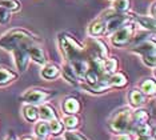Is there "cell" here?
Here are the masks:
<instances>
[{
  "instance_id": "1",
  "label": "cell",
  "mask_w": 156,
  "mask_h": 140,
  "mask_svg": "<svg viewBox=\"0 0 156 140\" xmlns=\"http://www.w3.org/2000/svg\"><path fill=\"white\" fill-rule=\"evenodd\" d=\"M36 41L37 39H35V36L31 35L30 32L24 30H13L0 38V47L8 49V51H13V49L20 48V47L28 48Z\"/></svg>"
},
{
  "instance_id": "2",
  "label": "cell",
  "mask_w": 156,
  "mask_h": 140,
  "mask_svg": "<svg viewBox=\"0 0 156 140\" xmlns=\"http://www.w3.org/2000/svg\"><path fill=\"white\" fill-rule=\"evenodd\" d=\"M59 41H60V48H62V52L64 55L66 60L69 63L76 62V60L80 59H86V49L84 47L80 44L79 41H76L72 36L67 34H62L59 35Z\"/></svg>"
},
{
  "instance_id": "3",
  "label": "cell",
  "mask_w": 156,
  "mask_h": 140,
  "mask_svg": "<svg viewBox=\"0 0 156 140\" xmlns=\"http://www.w3.org/2000/svg\"><path fill=\"white\" fill-rule=\"evenodd\" d=\"M132 111L129 108H123L118 111L109 121V128L115 134H127L132 128Z\"/></svg>"
},
{
  "instance_id": "4",
  "label": "cell",
  "mask_w": 156,
  "mask_h": 140,
  "mask_svg": "<svg viewBox=\"0 0 156 140\" xmlns=\"http://www.w3.org/2000/svg\"><path fill=\"white\" fill-rule=\"evenodd\" d=\"M84 49H86V56L88 62H91V60H104L108 53L107 45L98 39H90L86 43Z\"/></svg>"
},
{
  "instance_id": "5",
  "label": "cell",
  "mask_w": 156,
  "mask_h": 140,
  "mask_svg": "<svg viewBox=\"0 0 156 140\" xmlns=\"http://www.w3.org/2000/svg\"><path fill=\"white\" fill-rule=\"evenodd\" d=\"M133 34H135V27L132 24H124V26L112 32L111 41L115 47H124L133 39Z\"/></svg>"
},
{
  "instance_id": "6",
  "label": "cell",
  "mask_w": 156,
  "mask_h": 140,
  "mask_svg": "<svg viewBox=\"0 0 156 140\" xmlns=\"http://www.w3.org/2000/svg\"><path fill=\"white\" fill-rule=\"evenodd\" d=\"M52 95H54V93L49 91H45V89L32 88V89H27V91L20 96V99L28 104H41V103H44L45 100H48Z\"/></svg>"
},
{
  "instance_id": "7",
  "label": "cell",
  "mask_w": 156,
  "mask_h": 140,
  "mask_svg": "<svg viewBox=\"0 0 156 140\" xmlns=\"http://www.w3.org/2000/svg\"><path fill=\"white\" fill-rule=\"evenodd\" d=\"M128 20H129V17L127 15H124V13H115V15L107 17L104 34H112L113 31H116L118 28L128 23Z\"/></svg>"
},
{
  "instance_id": "8",
  "label": "cell",
  "mask_w": 156,
  "mask_h": 140,
  "mask_svg": "<svg viewBox=\"0 0 156 140\" xmlns=\"http://www.w3.org/2000/svg\"><path fill=\"white\" fill-rule=\"evenodd\" d=\"M12 52H13V60H15L17 70L20 72H24L28 68V64H30V53H28V49L20 47V48L13 49Z\"/></svg>"
},
{
  "instance_id": "9",
  "label": "cell",
  "mask_w": 156,
  "mask_h": 140,
  "mask_svg": "<svg viewBox=\"0 0 156 140\" xmlns=\"http://www.w3.org/2000/svg\"><path fill=\"white\" fill-rule=\"evenodd\" d=\"M62 108L67 115H76L77 112H80L81 104L79 102V99L73 98V96H69V98H67L64 102H63Z\"/></svg>"
},
{
  "instance_id": "10",
  "label": "cell",
  "mask_w": 156,
  "mask_h": 140,
  "mask_svg": "<svg viewBox=\"0 0 156 140\" xmlns=\"http://www.w3.org/2000/svg\"><path fill=\"white\" fill-rule=\"evenodd\" d=\"M63 76H64V79L68 81V83L73 84V85L79 84V81H80L79 76L76 75L75 70H73V67L71 66L69 62H67L64 66H63Z\"/></svg>"
},
{
  "instance_id": "11",
  "label": "cell",
  "mask_w": 156,
  "mask_h": 140,
  "mask_svg": "<svg viewBox=\"0 0 156 140\" xmlns=\"http://www.w3.org/2000/svg\"><path fill=\"white\" fill-rule=\"evenodd\" d=\"M108 85L109 87H116V88H123L127 84V77L122 72H113L108 76Z\"/></svg>"
},
{
  "instance_id": "12",
  "label": "cell",
  "mask_w": 156,
  "mask_h": 140,
  "mask_svg": "<svg viewBox=\"0 0 156 140\" xmlns=\"http://www.w3.org/2000/svg\"><path fill=\"white\" fill-rule=\"evenodd\" d=\"M28 53H30V59H32L34 62H36L39 64H44L45 63V53L44 51L37 45H30L28 47Z\"/></svg>"
},
{
  "instance_id": "13",
  "label": "cell",
  "mask_w": 156,
  "mask_h": 140,
  "mask_svg": "<svg viewBox=\"0 0 156 140\" xmlns=\"http://www.w3.org/2000/svg\"><path fill=\"white\" fill-rule=\"evenodd\" d=\"M128 100H129L131 106L137 108V107H141L145 103V95L140 89H132L128 93Z\"/></svg>"
},
{
  "instance_id": "14",
  "label": "cell",
  "mask_w": 156,
  "mask_h": 140,
  "mask_svg": "<svg viewBox=\"0 0 156 140\" xmlns=\"http://www.w3.org/2000/svg\"><path fill=\"white\" fill-rule=\"evenodd\" d=\"M17 77V74L11 71L9 68L5 67H0V87L9 84L11 81H13Z\"/></svg>"
},
{
  "instance_id": "15",
  "label": "cell",
  "mask_w": 156,
  "mask_h": 140,
  "mask_svg": "<svg viewBox=\"0 0 156 140\" xmlns=\"http://www.w3.org/2000/svg\"><path fill=\"white\" fill-rule=\"evenodd\" d=\"M39 116L41 117L43 120H54V119H58V113L54 107L48 106V104H41L40 108H39Z\"/></svg>"
},
{
  "instance_id": "16",
  "label": "cell",
  "mask_w": 156,
  "mask_h": 140,
  "mask_svg": "<svg viewBox=\"0 0 156 140\" xmlns=\"http://www.w3.org/2000/svg\"><path fill=\"white\" fill-rule=\"evenodd\" d=\"M105 30V20L104 19H98L95 21H92L88 27V34L91 36H99V35H103Z\"/></svg>"
},
{
  "instance_id": "17",
  "label": "cell",
  "mask_w": 156,
  "mask_h": 140,
  "mask_svg": "<svg viewBox=\"0 0 156 140\" xmlns=\"http://www.w3.org/2000/svg\"><path fill=\"white\" fill-rule=\"evenodd\" d=\"M132 128L135 127L136 124H140V123H147L150 120V115L145 109H136V111H132ZM132 128H131V132H132Z\"/></svg>"
},
{
  "instance_id": "18",
  "label": "cell",
  "mask_w": 156,
  "mask_h": 140,
  "mask_svg": "<svg viewBox=\"0 0 156 140\" xmlns=\"http://www.w3.org/2000/svg\"><path fill=\"white\" fill-rule=\"evenodd\" d=\"M59 74H60V70L55 64H47V66L41 70V76L44 79H47V80H54V79L59 76Z\"/></svg>"
},
{
  "instance_id": "19",
  "label": "cell",
  "mask_w": 156,
  "mask_h": 140,
  "mask_svg": "<svg viewBox=\"0 0 156 140\" xmlns=\"http://www.w3.org/2000/svg\"><path fill=\"white\" fill-rule=\"evenodd\" d=\"M101 67H103V72L105 75H111L113 72H116L118 70V60L116 57H105L101 62Z\"/></svg>"
},
{
  "instance_id": "20",
  "label": "cell",
  "mask_w": 156,
  "mask_h": 140,
  "mask_svg": "<svg viewBox=\"0 0 156 140\" xmlns=\"http://www.w3.org/2000/svg\"><path fill=\"white\" fill-rule=\"evenodd\" d=\"M71 66L73 67L76 75L79 76V79H84V75H86L87 70H88V60L86 59H80V60H76V62H72Z\"/></svg>"
},
{
  "instance_id": "21",
  "label": "cell",
  "mask_w": 156,
  "mask_h": 140,
  "mask_svg": "<svg viewBox=\"0 0 156 140\" xmlns=\"http://www.w3.org/2000/svg\"><path fill=\"white\" fill-rule=\"evenodd\" d=\"M23 115H24V117H26L27 121L34 123V121H36L39 119V109L34 106V104H28V106L24 107Z\"/></svg>"
},
{
  "instance_id": "22",
  "label": "cell",
  "mask_w": 156,
  "mask_h": 140,
  "mask_svg": "<svg viewBox=\"0 0 156 140\" xmlns=\"http://www.w3.org/2000/svg\"><path fill=\"white\" fill-rule=\"evenodd\" d=\"M140 91L144 93V95H148V96H152L155 95V91H156V83L154 79H145L143 83L140 84Z\"/></svg>"
},
{
  "instance_id": "23",
  "label": "cell",
  "mask_w": 156,
  "mask_h": 140,
  "mask_svg": "<svg viewBox=\"0 0 156 140\" xmlns=\"http://www.w3.org/2000/svg\"><path fill=\"white\" fill-rule=\"evenodd\" d=\"M132 132H135L137 136H152V127L148 121L147 123H140L132 128Z\"/></svg>"
},
{
  "instance_id": "24",
  "label": "cell",
  "mask_w": 156,
  "mask_h": 140,
  "mask_svg": "<svg viewBox=\"0 0 156 140\" xmlns=\"http://www.w3.org/2000/svg\"><path fill=\"white\" fill-rule=\"evenodd\" d=\"M35 134H36L37 138L45 139L49 134V127H48V121L47 120H41L36 123L35 125Z\"/></svg>"
},
{
  "instance_id": "25",
  "label": "cell",
  "mask_w": 156,
  "mask_h": 140,
  "mask_svg": "<svg viewBox=\"0 0 156 140\" xmlns=\"http://www.w3.org/2000/svg\"><path fill=\"white\" fill-rule=\"evenodd\" d=\"M136 20L139 21V24L145 30L154 31L155 30V17L152 16H137Z\"/></svg>"
},
{
  "instance_id": "26",
  "label": "cell",
  "mask_w": 156,
  "mask_h": 140,
  "mask_svg": "<svg viewBox=\"0 0 156 140\" xmlns=\"http://www.w3.org/2000/svg\"><path fill=\"white\" fill-rule=\"evenodd\" d=\"M129 7H131V0H115L112 4L113 11H116L119 13L127 12L129 9Z\"/></svg>"
},
{
  "instance_id": "27",
  "label": "cell",
  "mask_w": 156,
  "mask_h": 140,
  "mask_svg": "<svg viewBox=\"0 0 156 140\" xmlns=\"http://www.w3.org/2000/svg\"><path fill=\"white\" fill-rule=\"evenodd\" d=\"M63 121H64V125L68 130H73V128L79 127V124H80V119L76 115H67L64 119H63Z\"/></svg>"
},
{
  "instance_id": "28",
  "label": "cell",
  "mask_w": 156,
  "mask_h": 140,
  "mask_svg": "<svg viewBox=\"0 0 156 140\" xmlns=\"http://www.w3.org/2000/svg\"><path fill=\"white\" fill-rule=\"evenodd\" d=\"M48 127H49V134L52 135H60L63 131V123H60L59 119H54L48 121Z\"/></svg>"
},
{
  "instance_id": "29",
  "label": "cell",
  "mask_w": 156,
  "mask_h": 140,
  "mask_svg": "<svg viewBox=\"0 0 156 140\" xmlns=\"http://www.w3.org/2000/svg\"><path fill=\"white\" fill-rule=\"evenodd\" d=\"M0 5L9 11H17L20 8V3L17 0H0Z\"/></svg>"
},
{
  "instance_id": "30",
  "label": "cell",
  "mask_w": 156,
  "mask_h": 140,
  "mask_svg": "<svg viewBox=\"0 0 156 140\" xmlns=\"http://www.w3.org/2000/svg\"><path fill=\"white\" fill-rule=\"evenodd\" d=\"M64 140H88L87 138H84L83 135H80L79 132L75 131H67L64 132Z\"/></svg>"
},
{
  "instance_id": "31",
  "label": "cell",
  "mask_w": 156,
  "mask_h": 140,
  "mask_svg": "<svg viewBox=\"0 0 156 140\" xmlns=\"http://www.w3.org/2000/svg\"><path fill=\"white\" fill-rule=\"evenodd\" d=\"M11 19V11L0 5V24H7Z\"/></svg>"
},
{
  "instance_id": "32",
  "label": "cell",
  "mask_w": 156,
  "mask_h": 140,
  "mask_svg": "<svg viewBox=\"0 0 156 140\" xmlns=\"http://www.w3.org/2000/svg\"><path fill=\"white\" fill-rule=\"evenodd\" d=\"M115 140H132V138H131V135H128V132H127V134H119L115 138Z\"/></svg>"
},
{
  "instance_id": "33",
  "label": "cell",
  "mask_w": 156,
  "mask_h": 140,
  "mask_svg": "<svg viewBox=\"0 0 156 140\" xmlns=\"http://www.w3.org/2000/svg\"><path fill=\"white\" fill-rule=\"evenodd\" d=\"M136 140H154L152 136H137Z\"/></svg>"
},
{
  "instance_id": "34",
  "label": "cell",
  "mask_w": 156,
  "mask_h": 140,
  "mask_svg": "<svg viewBox=\"0 0 156 140\" xmlns=\"http://www.w3.org/2000/svg\"><path fill=\"white\" fill-rule=\"evenodd\" d=\"M155 15H156V13H155V3H152V4H151V16L155 17Z\"/></svg>"
},
{
  "instance_id": "35",
  "label": "cell",
  "mask_w": 156,
  "mask_h": 140,
  "mask_svg": "<svg viewBox=\"0 0 156 140\" xmlns=\"http://www.w3.org/2000/svg\"><path fill=\"white\" fill-rule=\"evenodd\" d=\"M20 140H36L35 138H31V136H24V138H22Z\"/></svg>"
},
{
  "instance_id": "36",
  "label": "cell",
  "mask_w": 156,
  "mask_h": 140,
  "mask_svg": "<svg viewBox=\"0 0 156 140\" xmlns=\"http://www.w3.org/2000/svg\"><path fill=\"white\" fill-rule=\"evenodd\" d=\"M5 140H16V139H15V136L13 135H8V138H7Z\"/></svg>"
}]
</instances>
